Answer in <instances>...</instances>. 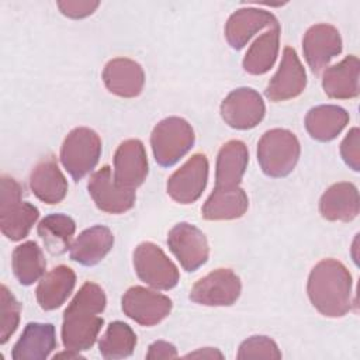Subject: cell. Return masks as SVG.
I'll return each mask as SVG.
<instances>
[{"instance_id":"6da1fadb","label":"cell","mask_w":360,"mask_h":360,"mask_svg":"<svg viewBox=\"0 0 360 360\" xmlns=\"http://www.w3.org/2000/svg\"><path fill=\"white\" fill-rule=\"evenodd\" d=\"M107 304L103 288L86 281L63 312L62 343L65 349L82 352L90 349L101 330L104 319L100 314Z\"/></svg>"},{"instance_id":"7a4b0ae2","label":"cell","mask_w":360,"mask_h":360,"mask_svg":"<svg viewBox=\"0 0 360 360\" xmlns=\"http://www.w3.org/2000/svg\"><path fill=\"white\" fill-rule=\"evenodd\" d=\"M307 292L322 315L340 318L353 305L352 274L339 260L323 259L311 270Z\"/></svg>"},{"instance_id":"3957f363","label":"cell","mask_w":360,"mask_h":360,"mask_svg":"<svg viewBox=\"0 0 360 360\" xmlns=\"http://www.w3.org/2000/svg\"><path fill=\"white\" fill-rule=\"evenodd\" d=\"M21 184L10 177L1 176V191H0V229L10 240L24 239L37 219L39 211L31 202L22 201Z\"/></svg>"},{"instance_id":"277c9868","label":"cell","mask_w":360,"mask_h":360,"mask_svg":"<svg viewBox=\"0 0 360 360\" xmlns=\"http://www.w3.org/2000/svg\"><path fill=\"white\" fill-rule=\"evenodd\" d=\"M301 153L300 142L288 129L273 128L266 131L257 143V162L269 177L288 176Z\"/></svg>"},{"instance_id":"5b68a950","label":"cell","mask_w":360,"mask_h":360,"mask_svg":"<svg viewBox=\"0 0 360 360\" xmlns=\"http://www.w3.org/2000/svg\"><path fill=\"white\" fill-rule=\"evenodd\" d=\"M191 125L180 117H167L158 122L150 135V146L155 160L170 167L177 163L194 145Z\"/></svg>"},{"instance_id":"8992f818","label":"cell","mask_w":360,"mask_h":360,"mask_svg":"<svg viewBox=\"0 0 360 360\" xmlns=\"http://www.w3.org/2000/svg\"><path fill=\"white\" fill-rule=\"evenodd\" d=\"M101 139L87 127L72 129L60 146V162L73 180H82L98 163Z\"/></svg>"},{"instance_id":"52a82bcc","label":"cell","mask_w":360,"mask_h":360,"mask_svg":"<svg viewBox=\"0 0 360 360\" xmlns=\"http://www.w3.org/2000/svg\"><path fill=\"white\" fill-rule=\"evenodd\" d=\"M134 269L138 277L156 290H172L180 274L177 266L152 242H142L134 250Z\"/></svg>"},{"instance_id":"ba28073f","label":"cell","mask_w":360,"mask_h":360,"mask_svg":"<svg viewBox=\"0 0 360 360\" xmlns=\"http://www.w3.org/2000/svg\"><path fill=\"white\" fill-rule=\"evenodd\" d=\"M242 291L240 278L231 269H217L200 278L190 291V300L207 307H229Z\"/></svg>"},{"instance_id":"9c48e42d","label":"cell","mask_w":360,"mask_h":360,"mask_svg":"<svg viewBox=\"0 0 360 360\" xmlns=\"http://www.w3.org/2000/svg\"><path fill=\"white\" fill-rule=\"evenodd\" d=\"M172 300L158 291L135 285L122 295L124 314L142 326H153L162 322L172 311Z\"/></svg>"},{"instance_id":"30bf717a","label":"cell","mask_w":360,"mask_h":360,"mask_svg":"<svg viewBox=\"0 0 360 360\" xmlns=\"http://www.w3.org/2000/svg\"><path fill=\"white\" fill-rule=\"evenodd\" d=\"M167 245L186 271H195L207 262L210 255L205 235L188 222H180L169 231Z\"/></svg>"},{"instance_id":"8fae6325","label":"cell","mask_w":360,"mask_h":360,"mask_svg":"<svg viewBox=\"0 0 360 360\" xmlns=\"http://www.w3.org/2000/svg\"><path fill=\"white\" fill-rule=\"evenodd\" d=\"M266 107L262 96L250 87L231 91L221 103L222 120L235 129L255 128L264 117Z\"/></svg>"},{"instance_id":"7c38bea8","label":"cell","mask_w":360,"mask_h":360,"mask_svg":"<svg viewBox=\"0 0 360 360\" xmlns=\"http://www.w3.org/2000/svg\"><path fill=\"white\" fill-rule=\"evenodd\" d=\"M208 180V159L204 153L193 155L167 180V194L180 204L197 201Z\"/></svg>"},{"instance_id":"4fadbf2b","label":"cell","mask_w":360,"mask_h":360,"mask_svg":"<svg viewBox=\"0 0 360 360\" xmlns=\"http://www.w3.org/2000/svg\"><path fill=\"white\" fill-rule=\"evenodd\" d=\"M87 190L98 210L108 214H122L135 204V190L120 186L111 173L110 166H103L94 172L89 181Z\"/></svg>"},{"instance_id":"5bb4252c","label":"cell","mask_w":360,"mask_h":360,"mask_svg":"<svg viewBox=\"0 0 360 360\" xmlns=\"http://www.w3.org/2000/svg\"><path fill=\"white\" fill-rule=\"evenodd\" d=\"M307 86L305 69L291 46L283 51L281 63L276 75L270 79L264 94L270 101H285L298 97Z\"/></svg>"},{"instance_id":"9a60e30c","label":"cell","mask_w":360,"mask_h":360,"mask_svg":"<svg viewBox=\"0 0 360 360\" xmlns=\"http://www.w3.org/2000/svg\"><path fill=\"white\" fill-rule=\"evenodd\" d=\"M302 52L314 73H319L335 56L342 52V38L330 24H315L302 38Z\"/></svg>"},{"instance_id":"2e32d148","label":"cell","mask_w":360,"mask_h":360,"mask_svg":"<svg viewBox=\"0 0 360 360\" xmlns=\"http://www.w3.org/2000/svg\"><path fill=\"white\" fill-rule=\"evenodd\" d=\"M148 176V158L139 139H127L120 143L114 155V180L127 188L135 190Z\"/></svg>"},{"instance_id":"e0dca14e","label":"cell","mask_w":360,"mask_h":360,"mask_svg":"<svg viewBox=\"0 0 360 360\" xmlns=\"http://www.w3.org/2000/svg\"><path fill=\"white\" fill-rule=\"evenodd\" d=\"M103 82L110 93L124 98H134L142 93L145 73L138 62L128 58H115L104 66Z\"/></svg>"},{"instance_id":"ac0fdd59","label":"cell","mask_w":360,"mask_h":360,"mask_svg":"<svg viewBox=\"0 0 360 360\" xmlns=\"http://www.w3.org/2000/svg\"><path fill=\"white\" fill-rule=\"evenodd\" d=\"M277 24V18L270 11L255 7L239 8L226 21L225 38L233 49H242L256 32Z\"/></svg>"},{"instance_id":"d6986e66","label":"cell","mask_w":360,"mask_h":360,"mask_svg":"<svg viewBox=\"0 0 360 360\" xmlns=\"http://www.w3.org/2000/svg\"><path fill=\"white\" fill-rule=\"evenodd\" d=\"M30 187L35 197L46 204H58L68 194V181L53 156L39 160L30 176Z\"/></svg>"},{"instance_id":"ffe728a7","label":"cell","mask_w":360,"mask_h":360,"mask_svg":"<svg viewBox=\"0 0 360 360\" xmlns=\"http://www.w3.org/2000/svg\"><path fill=\"white\" fill-rule=\"evenodd\" d=\"M360 210L357 187L349 181L332 184L319 200V212L328 221H353Z\"/></svg>"},{"instance_id":"44dd1931","label":"cell","mask_w":360,"mask_h":360,"mask_svg":"<svg viewBox=\"0 0 360 360\" xmlns=\"http://www.w3.org/2000/svg\"><path fill=\"white\" fill-rule=\"evenodd\" d=\"M56 347L55 326L52 323L30 322L15 342L13 360H45Z\"/></svg>"},{"instance_id":"7402d4cb","label":"cell","mask_w":360,"mask_h":360,"mask_svg":"<svg viewBox=\"0 0 360 360\" xmlns=\"http://www.w3.org/2000/svg\"><path fill=\"white\" fill-rule=\"evenodd\" d=\"M360 62L357 56L350 55L332 65L323 72L322 87L328 97L338 100L354 98L360 93L359 87Z\"/></svg>"},{"instance_id":"603a6c76","label":"cell","mask_w":360,"mask_h":360,"mask_svg":"<svg viewBox=\"0 0 360 360\" xmlns=\"http://www.w3.org/2000/svg\"><path fill=\"white\" fill-rule=\"evenodd\" d=\"M114 235L104 225H94L84 229L70 246V259L83 264L94 266L100 263L112 249Z\"/></svg>"},{"instance_id":"cb8c5ba5","label":"cell","mask_w":360,"mask_h":360,"mask_svg":"<svg viewBox=\"0 0 360 360\" xmlns=\"http://www.w3.org/2000/svg\"><path fill=\"white\" fill-rule=\"evenodd\" d=\"M248 207V195L239 186L215 187L204 202L201 214L208 221H228L240 218Z\"/></svg>"},{"instance_id":"d4e9b609","label":"cell","mask_w":360,"mask_h":360,"mask_svg":"<svg viewBox=\"0 0 360 360\" xmlns=\"http://www.w3.org/2000/svg\"><path fill=\"white\" fill-rule=\"evenodd\" d=\"M249 162V152L245 142L232 139L224 143L215 163V187L239 186Z\"/></svg>"},{"instance_id":"484cf974","label":"cell","mask_w":360,"mask_h":360,"mask_svg":"<svg viewBox=\"0 0 360 360\" xmlns=\"http://www.w3.org/2000/svg\"><path fill=\"white\" fill-rule=\"evenodd\" d=\"M76 284V274L68 266H56L41 278L37 287V301L45 311L59 308L70 295Z\"/></svg>"},{"instance_id":"4316f807","label":"cell","mask_w":360,"mask_h":360,"mask_svg":"<svg viewBox=\"0 0 360 360\" xmlns=\"http://www.w3.org/2000/svg\"><path fill=\"white\" fill-rule=\"evenodd\" d=\"M347 122L349 112L333 104L316 105L305 115V128L308 134L319 142H329L335 139Z\"/></svg>"},{"instance_id":"83f0119b","label":"cell","mask_w":360,"mask_h":360,"mask_svg":"<svg viewBox=\"0 0 360 360\" xmlns=\"http://www.w3.org/2000/svg\"><path fill=\"white\" fill-rule=\"evenodd\" d=\"M280 45V25L269 28L248 49L243 58V69L250 75H264L277 58Z\"/></svg>"},{"instance_id":"f1b7e54d","label":"cell","mask_w":360,"mask_h":360,"mask_svg":"<svg viewBox=\"0 0 360 360\" xmlns=\"http://www.w3.org/2000/svg\"><path fill=\"white\" fill-rule=\"evenodd\" d=\"M11 266L20 284L31 285L44 277L46 262L38 243L28 240L13 250Z\"/></svg>"},{"instance_id":"f546056e","label":"cell","mask_w":360,"mask_h":360,"mask_svg":"<svg viewBox=\"0 0 360 360\" xmlns=\"http://www.w3.org/2000/svg\"><path fill=\"white\" fill-rule=\"evenodd\" d=\"M75 231V221L65 214L46 215L38 224V235L44 240L46 250L52 255H62L70 249Z\"/></svg>"},{"instance_id":"4dcf8cb0","label":"cell","mask_w":360,"mask_h":360,"mask_svg":"<svg viewBox=\"0 0 360 360\" xmlns=\"http://www.w3.org/2000/svg\"><path fill=\"white\" fill-rule=\"evenodd\" d=\"M136 346V335L132 328L121 321L111 322L98 340V350L104 359L115 360L132 354Z\"/></svg>"},{"instance_id":"1f68e13d","label":"cell","mask_w":360,"mask_h":360,"mask_svg":"<svg viewBox=\"0 0 360 360\" xmlns=\"http://www.w3.org/2000/svg\"><path fill=\"white\" fill-rule=\"evenodd\" d=\"M1 302V323H0V343L4 345L17 330L20 323L21 307L10 290L3 284L0 288Z\"/></svg>"},{"instance_id":"d6a6232c","label":"cell","mask_w":360,"mask_h":360,"mask_svg":"<svg viewBox=\"0 0 360 360\" xmlns=\"http://www.w3.org/2000/svg\"><path fill=\"white\" fill-rule=\"evenodd\" d=\"M236 357L239 360L246 359H281V352L277 346V343L270 339L269 336H250L246 340H243L239 346Z\"/></svg>"},{"instance_id":"836d02e7","label":"cell","mask_w":360,"mask_h":360,"mask_svg":"<svg viewBox=\"0 0 360 360\" xmlns=\"http://www.w3.org/2000/svg\"><path fill=\"white\" fill-rule=\"evenodd\" d=\"M340 155L350 169L360 170V131L357 127L352 128L342 141Z\"/></svg>"},{"instance_id":"e575fe53","label":"cell","mask_w":360,"mask_h":360,"mask_svg":"<svg viewBox=\"0 0 360 360\" xmlns=\"http://www.w3.org/2000/svg\"><path fill=\"white\" fill-rule=\"evenodd\" d=\"M98 1H58L60 13L69 18H84L96 11Z\"/></svg>"},{"instance_id":"d590c367","label":"cell","mask_w":360,"mask_h":360,"mask_svg":"<svg viewBox=\"0 0 360 360\" xmlns=\"http://www.w3.org/2000/svg\"><path fill=\"white\" fill-rule=\"evenodd\" d=\"M177 357L176 347L165 340H156L153 342L146 353V359H172Z\"/></svg>"},{"instance_id":"8d00e7d4","label":"cell","mask_w":360,"mask_h":360,"mask_svg":"<svg viewBox=\"0 0 360 360\" xmlns=\"http://www.w3.org/2000/svg\"><path fill=\"white\" fill-rule=\"evenodd\" d=\"M186 357H202V359H215V357H218V359H224V354L218 349L202 347V349H198L197 352L186 354Z\"/></svg>"},{"instance_id":"74e56055","label":"cell","mask_w":360,"mask_h":360,"mask_svg":"<svg viewBox=\"0 0 360 360\" xmlns=\"http://www.w3.org/2000/svg\"><path fill=\"white\" fill-rule=\"evenodd\" d=\"M53 359H83V356L80 354V352H76V350H70V349H66L65 352L56 353V354L53 356Z\"/></svg>"}]
</instances>
